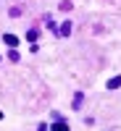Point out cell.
<instances>
[{
    "label": "cell",
    "mask_w": 121,
    "mask_h": 131,
    "mask_svg": "<svg viewBox=\"0 0 121 131\" xmlns=\"http://www.w3.org/2000/svg\"><path fill=\"white\" fill-rule=\"evenodd\" d=\"M82 100H84L82 94H76V97H74V107H76V110H79V107H82Z\"/></svg>",
    "instance_id": "obj_7"
},
{
    "label": "cell",
    "mask_w": 121,
    "mask_h": 131,
    "mask_svg": "<svg viewBox=\"0 0 121 131\" xmlns=\"http://www.w3.org/2000/svg\"><path fill=\"white\" fill-rule=\"evenodd\" d=\"M69 34H71V21H63L58 29V37H69Z\"/></svg>",
    "instance_id": "obj_2"
},
{
    "label": "cell",
    "mask_w": 121,
    "mask_h": 131,
    "mask_svg": "<svg viewBox=\"0 0 121 131\" xmlns=\"http://www.w3.org/2000/svg\"><path fill=\"white\" fill-rule=\"evenodd\" d=\"M53 128H55V131H66V128H69V123H66V121H55V123H53Z\"/></svg>",
    "instance_id": "obj_4"
},
{
    "label": "cell",
    "mask_w": 121,
    "mask_h": 131,
    "mask_svg": "<svg viewBox=\"0 0 121 131\" xmlns=\"http://www.w3.org/2000/svg\"><path fill=\"white\" fill-rule=\"evenodd\" d=\"M105 86H108V89H118V86H121V76H113V79H108V81H105Z\"/></svg>",
    "instance_id": "obj_3"
},
{
    "label": "cell",
    "mask_w": 121,
    "mask_h": 131,
    "mask_svg": "<svg viewBox=\"0 0 121 131\" xmlns=\"http://www.w3.org/2000/svg\"><path fill=\"white\" fill-rule=\"evenodd\" d=\"M3 42H5L8 47H18V37L16 34H3Z\"/></svg>",
    "instance_id": "obj_1"
},
{
    "label": "cell",
    "mask_w": 121,
    "mask_h": 131,
    "mask_svg": "<svg viewBox=\"0 0 121 131\" xmlns=\"http://www.w3.org/2000/svg\"><path fill=\"white\" fill-rule=\"evenodd\" d=\"M26 39L34 42V39H37V29H29V31H26Z\"/></svg>",
    "instance_id": "obj_6"
},
{
    "label": "cell",
    "mask_w": 121,
    "mask_h": 131,
    "mask_svg": "<svg viewBox=\"0 0 121 131\" xmlns=\"http://www.w3.org/2000/svg\"><path fill=\"white\" fill-rule=\"evenodd\" d=\"M8 60H13V63L18 60V50H16V47H11V52H8Z\"/></svg>",
    "instance_id": "obj_5"
}]
</instances>
